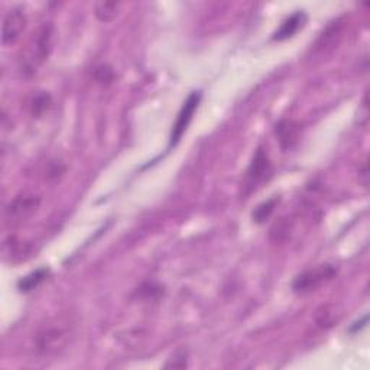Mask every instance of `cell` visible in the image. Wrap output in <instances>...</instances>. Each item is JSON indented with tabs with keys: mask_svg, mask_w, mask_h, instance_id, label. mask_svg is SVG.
<instances>
[{
	"mask_svg": "<svg viewBox=\"0 0 370 370\" xmlns=\"http://www.w3.org/2000/svg\"><path fill=\"white\" fill-rule=\"evenodd\" d=\"M121 3L119 2H97L94 5V13L102 22H110L118 16Z\"/></svg>",
	"mask_w": 370,
	"mask_h": 370,
	"instance_id": "cell-11",
	"label": "cell"
},
{
	"mask_svg": "<svg viewBox=\"0 0 370 370\" xmlns=\"http://www.w3.org/2000/svg\"><path fill=\"white\" fill-rule=\"evenodd\" d=\"M304 22H305V15L302 12H297L294 15H291L281 25V28L275 32L274 40L284 41L291 36H294L298 32V29L304 25Z\"/></svg>",
	"mask_w": 370,
	"mask_h": 370,
	"instance_id": "cell-9",
	"label": "cell"
},
{
	"mask_svg": "<svg viewBox=\"0 0 370 370\" xmlns=\"http://www.w3.org/2000/svg\"><path fill=\"white\" fill-rule=\"evenodd\" d=\"M70 340V325L61 323H49L44 325L35 337L36 348L44 355L56 353L67 346Z\"/></svg>",
	"mask_w": 370,
	"mask_h": 370,
	"instance_id": "cell-2",
	"label": "cell"
},
{
	"mask_svg": "<svg viewBox=\"0 0 370 370\" xmlns=\"http://www.w3.org/2000/svg\"><path fill=\"white\" fill-rule=\"evenodd\" d=\"M41 200L32 194H24V196L16 197L8 207H6V216L10 222L19 223L24 222L40 207Z\"/></svg>",
	"mask_w": 370,
	"mask_h": 370,
	"instance_id": "cell-5",
	"label": "cell"
},
{
	"mask_svg": "<svg viewBox=\"0 0 370 370\" xmlns=\"http://www.w3.org/2000/svg\"><path fill=\"white\" fill-rule=\"evenodd\" d=\"M278 199H272L263 204H261L255 211H253V219H255L258 223H263L266 219H269V216L275 210V204H277Z\"/></svg>",
	"mask_w": 370,
	"mask_h": 370,
	"instance_id": "cell-14",
	"label": "cell"
},
{
	"mask_svg": "<svg viewBox=\"0 0 370 370\" xmlns=\"http://www.w3.org/2000/svg\"><path fill=\"white\" fill-rule=\"evenodd\" d=\"M54 45V26L49 22L43 24L31 38L25 56L22 58V67L25 72L33 74L47 60Z\"/></svg>",
	"mask_w": 370,
	"mask_h": 370,
	"instance_id": "cell-1",
	"label": "cell"
},
{
	"mask_svg": "<svg viewBox=\"0 0 370 370\" xmlns=\"http://www.w3.org/2000/svg\"><path fill=\"white\" fill-rule=\"evenodd\" d=\"M343 28H344V22H341L340 19L337 21L331 22L325 31L318 36L317 43L314 44V54L318 55H327L334 48H337L341 36H343Z\"/></svg>",
	"mask_w": 370,
	"mask_h": 370,
	"instance_id": "cell-7",
	"label": "cell"
},
{
	"mask_svg": "<svg viewBox=\"0 0 370 370\" xmlns=\"http://www.w3.org/2000/svg\"><path fill=\"white\" fill-rule=\"evenodd\" d=\"M26 28V15L22 9L15 8L9 10L3 21V35L2 41L5 45L15 44L22 36Z\"/></svg>",
	"mask_w": 370,
	"mask_h": 370,
	"instance_id": "cell-6",
	"label": "cell"
},
{
	"mask_svg": "<svg viewBox=\"0 0 370 370\" xmlns=\"http://www.w3.org/2000/svg\"><path fill=\"white\" fill-rule=\"evenodd\" d=\"M47 275H48L47 269H38L32 272V274H29L28 277L19 281V289H21L22 292H29L40 285L47 278Z\"/></svg>",
	"mask_w": 370,
	"mask_h": 370,
	"instance_id": "cell-12",
	"label": "cell"
},
{
	"mask_svg": "<svg viewBox=\"0 0 370 370\" xmlns=\"http://www.w3.org/2000/svg\"><path fill=\"white\" fill-rule=\"evenodd\" d=\"M336 274L337 269L333 265H318L300 274L295 278L294 284H292V289H294L297 294H308V292L317 291L320 286L333 279Z\"/></svg>",
	"mask_w": 370,
	"mask_h": 370,
	"instance_id": "cell-3",
	"label": "cell"
},
{
	"mask_svg": "<svg viewBox=\"0 0 370 370\" xmlns=\"http://www.w3.org/2000/svg\"><path fill=\"white\" fill-rule=\"evenodd\" d=\"M269 174H270V164L268 160V155L263 152V149H258L255 158H253L250 168L247 171L249 183L252 185L259 184L266 180Z\"/></svg>",
	"mask_w": 370,
	"mask_h": 370,
	"instance_id": "cell-8",
	"label": "cell"
},
{
	"mask_svg": "<svg viewBox=\"0 0 370 370\" xmlns=\"http://www.w3.org/2000/svg\"><path fill=\"white\" fill-rule=\"evenodd\" d=\"M277 136L282 148L288 149L298 141V126L294 122L284 121L277 126Z\"/></svg>",
	"mask_w": 370,
	"mask_h": 370,
	"instance_id": "cell-10",
	"label": "cell"
},
{
	"mask_svg": "<svg viewBox=\"0 0 370 370\" xmlns=\"http://www.w3.org/2000/svg\"><path fill=\"white\" fill-rule=\"evenodd\" d=\"M200 99H201L200 93H191L187 97V100L184 102V105H183L178 116H177V121H175L174 128H172L171 146H175V145H177L181 141L183 134L187 130V128H188V125H190V122L192 119L194 113H196V110L199 107Z\"/></svg>",
	"mask_w": 370,
	"mask_h": 370,
	"instance_id": "cell-4",
	"label": "cell"
},
{
	"mask_svg": "<svg viewBox=\"0 0 370 370\" xmlns=\"http://www.w3.org/2000/svg\"><path fill=\"white\" fill-rule=\"evenodd\" d=\"M49 105H51V97L48 94L45 93L36 94L31 102V113L33 118H40V116H43L45 110H48Z\"/></svg>",
	"mask_w": 370,
	"mask_h": 370,
	"instance_id": "cell-13",
	"label": "cell"
}]
</instances>
